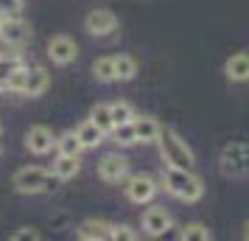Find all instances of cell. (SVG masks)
<instances>
[{"instance_id":"3","label":"cell","mask_w":249,"mask_h":241,"mask_svg":"<svg viewBox=\"0 0 249 241\" xmlns=\"http://www.w3.org/2000/svg\"><path fill=\"white\" fill-rule=\"evenodd\" d=\"M56 183L59 177L53 171H45L42 166H23L12 177L14 191H20V194H45V191H53Z\"/></svg>"},{"instance_id":"21","label":"cell","mask_w":249,"mask_h":241,"mask_svg":"<svg viewBox=\"0 0 249 241\" xmlns=\"http://www.w3.org/2000/svg\"><path fill=\"white\" fill-rule=\"evenodd\" d=\"M20 65H25L23 56L12 51V54H0V90H6V79L12 76V70H17Z\"/></svg>"},{"instance_id":"22","label":"cell","mask_w":249,"mask_h":241,"mask_svg":"<svg viewBox=\"0 0 249 241\" xmlns=\"http://www.w3.org/2000/svg\"><path fill=\"white\" fill-rule=\"evenodd\" d=\"M210 239H213V233L202 222H191L179 230V241H210Z\"/></svg>"},{"instance_id":"24","label":"cell","mask_w":249,"mask_h":241,"mask_svg":"<svg viewBox=\"0 0 249 241\" xmlns=\"http://www.w3.org/2000/svg\"><path fill=\"white\" fill-rule=\"evenodd\" d=\"M109 135H112V140L118 143V146H135V143H137V135H135L132 121H129V124H118Z\"/></svg>"},{"instance_id":"16","label":"cell","mask_w":249,"mask_h":241,"mask_svg":"<svg viewBox=\"0 0 249 241\" xmlns=\"http://www.w3.org/2000/svg\"><path fill=\"white\" fill-rule=\"evenodd\" d=\"M73 132H76V138H79L81 149H95V146H101L104 138H107V135H104L101 129L92 124L90 118H87V121H81L79 127L73 129Z\"/></svg>"},{"instance_id":"28","label":"cell","mask_w":249,"mask_h":241,"mask_svg":"<svg viewBox=\"0 0 249 241\" xmlns=\"http://www.w3.org/2000/svg\"><path fill=\"white\" fill-rule=\"evenodd\" d=\"M112 239L115 241H135L137 233L129 224H112Z\"/></svg>"},{"instance_id":"26","label":"cell","mask_w":249,"mask_h":241,"mask_svg":"<svg viewBox=\"0 0 249 241\" xmlns=\"http://www.w3.org/2000/svg\"><path fill=\"white\" fill-rule=\"evenodd\" d=\"M25 68H28V65H20L17 70H12V76L6 79V90L23 93V84H25Z\"/></svg>"},{"instance_id":"8","label":"cell","mask_w":249,"mask_h":241,"mask_svg":"<svg viewBox=\"0 0 249 241\" xmlns=\"http://www.w3.org/2000/svg\"><path fill=\"white\" fill-rule=\"evenodd\" d=\"M48 56H51V62L53 65H70V62H76V56H79V45H76V39L68 34H56L48 39Z\"/></svg>"},{"instance_id":"15","label":"cell","mask_w":249,"mask_h":241,"mask_svg":"<svg viewBox=\"0 0 249 241\" xmlns=\"http://www.w3.org/2000/svg\"><path fill=\"white\" fill-rule=\"evenodd\" d=\"M224 76L230 81H249V54L241 51V54H232V56L224 62Z\"/></svg>"},{"instance_id":"12","label":"cell","mask_w":249,"mask_h":241,"mask_svg":"<svg viewBox=\"0 0 249 241\" xmlns=\"http://www.w3.org/2000/svg\"><path fill=\"white\" fill-rule=\"evenodd\" d=\"M48 87H51V73H48L42 65H28V68H25L23 95H28V98H39Z\"/></svg>"},{"instance_id":"9","label":"cell","mask_w":249,"mask_h":241,"mask_svg":"<svg viewBox=\"0 0 249 241\" xmlns=\"http://www.w3.org/2000/svg\"><path fill=\"white\" fill-rule=\"evenodd\" d=\"M140 227H143V233L146 236H151V239H157V236H165L171 227H174V219H171V213L165 210V207H148L146 213H143V219H140Z\"/></svg>"},{"instance_id":"4","label":"cell","mask_w":249,"mask_h":241,"mask_svg":"<svg viewBox=\"0 0 249 241\" xmlns=\"http://www.w3.org/2000/svg\"><path fill=\"white\" fill-rule=\"evenodd\" d=\"M218 168L224 177H249V143H227L218 154Z\"/></svg>"},{"instance_id":"25","label":"cell","mask_w":249,"mask_h":241,"mask_svg":"<svg viewBox=\"0 0 249 241\" xmlns=\"http://www.w3.org/2000/svg\"><path fill=\"white\" fill-rule=\"evenodd\" d=\"M109 112H112L115 127H118V124H129V121L135 118V110H132V104H129V101H115V104H109Z\"/></svg>"},{"instance_id":"2","label":"cell","mask_w":249,"mask_h":241,"mask_svg":"<svg viewBox=\"0 0 249 241\" xmlns=\"http://www.w3.org/2000/svg\"><path fill=\"white\" fill-rule=\"evenodd\" d=\"M157 146H160V157H162L165 166H174V168H193L196 166V154H193L188 140L182 138L177 129H171V127L160 129Z\"/></svg>"},{"instance_id":"11","label":"cell","mask_w":249,"mask_h":241,"mask_svg":"<svg viewBox=\"0 0 249 241\" xmlns=\"http://www.w3.org/2000/svg\"><path fill=\"white\" fill-rule=\"evenodd\" d=\"M53 146H56V138H53V132L48 127H42V124H36V127H31L25 132V149L31 151V154H36V157L53 151Z\"/></svg>"},{"instance_id":"29","label":"cell","mask_w":249,"mask_h":241,"mask_svg":"<svg viewBox=\"0 0 249 241\" xmlns=\"http://www.w3.org/2000/svg\"><path fill=\"white\" fill-rule=\"evenodd\" d=\"M39 241L42 239V233H39V230L36 227H20L17 230V233H12V241Z\"/></svg>"},{"instance_id":"31","label":"cell","mask_w":249,"mask_h":241,"mask_svg":"<svg viewBox=\"0 0 249 241\" xmlns=\"http://www.w3.org/2000/svg\"><path fill=\"white\" fill-rule=\"evenodd\" d=\"M0 132H3V127H0Z\"/></svg>"},{"instance_id":"5","label":"cell","mask_w":249,"mask_h":241,"mask_svg":"<svg viewBox=\"0 0 249 241\" xmlns=\"http://www.w3.org/2000/svg\"><path fill=\"white\" fill-rule=\"evenodd\" d=\"M0 39L6 48H23L31 39V25L25 23L23 17H3L0 20Z\"/></svg>"},{"instance_id":"19","label":"cell","mask_w":249,"mask_h":241,"mask_svg":"<svg viewBox=\"0 0 249 241\" xmlns=\"http://www.w3.org/2000/svg\"><path fill=\"white\" fill-rule=\"evenodd\" d=\"M90 121L95 127L101 129L104 135H109L115 129V121H112V112H109V104H95L90 110Z\"/></svg>"},{"instance_id":"30","label":"cell","mask_w":249,"mask_h":241,"mask_svg":"<svg viewBox=\"0 0 249 241\" xmlns=\"http://www.w3.org/2000/svg\"><path fill=\"white\" fill-rule=\"evenodd\" d=\"M244 239H249V222H247V227H244Z\"/></svg>"},{"instance_id":"20","label":"cell","mask_w":249,"mask_h":241,"mask_svg":"<svg viewBox=\"0 0 249 241\" xmlns=\"http://www.w3.org/2000/svg\"><path fill=\"white\" fill-rule=\"evenodd\" d=\"M92 79L101 81V84H109L115 81V59L112 56H98L92 62Z\"/></svg>"},{"instance_id":"1","label":"cell","mask_w":249,"mask_h":241,"mask_svg":"<svg viewBox=\"0 0 249 241\" xmlns=\"http://www.w3.org/2000/svg\"><path fill=\"white\" fill-rule=\"evenodd\" d=\"M162 188L179 202H199L204 196V183L193 174V168H174L165 166L162 171Z\"/></svg>"},{"instance_id":"10","label":"cell","mask_w":249,"mask_h":241,"mask_svg":"<svg viewBox=\"0 0 249 241\" xmlns=\"http://www.w3.org/2000/svg\"><path fill=\"white\" fill-rule=\"evenodd\" d=\"M95 171H98V177H101L104 183H121L126 174H129V160H126L124 154L109 151V154H104L101 160H98Z\"/></svg>"},{"instance_id":"13","label":"cell","mask_w":249,"mask_h":241,"mask_svg":"<svg viewBox=\"0 0 249 241\" xmlns=\"http://www.w3.org/2000/svg\"><path fill=\"white\" fill-rule=\"evenodd\" d=\"M76 236L81 241H107V239H112V224L104 222V219H87V222L79 224Z\"/></svg>"},{"instance_id":"18","label":"cell","mask_w":249,"mask_h":241,"mask_svg":"<svg viewBox=\"0 0 249 241\" xmlns=\"http://www.w3.org/2000/svg\"><path fill=\"white\" fill-rule=\"evenodd\" d=\"M115 59V81H132L137 76V62L129 54H118Z\"/></svg>"},{"instance_id":"14","label":"cell","mask_w":249,"mask_h":241,"mask_svg":"<svg viewBox=\"0 0 249 241\" xmlns=\"http://www.w3.org/2000/svg\"><path fill=\"white\" fill-rule=\"evenodd\" d=\"M132 127H135L137 143H157L160 129H162L154 115H135L132 118Z\"/></svg>"},{"instance_id":"7","label":"cell","mask_w":249,"mask_h":241,"mask_svg":"<svg viewBox=\"0 0 249 241\" xmlns=\"http://www.w3.org/2000/svg\"><path fill=\"white\" fill-rule=\"evenodd\" d=\"M118 17H115L109 9H95V12H90L87 17H84V28H87V34L90 37H98V39H104V37H112L115 31H118Z\"/></svg>"},{"instance_id":"23","label":"cell","mask_w":249,"mask_h":241,"mask_svg":"<svg viewBox=\"0 0 249 241\" xmlns=\"http://www.w3.org/2000/svg\"><path fill=\"white\" fill-rule=\"evenodd\" d=\"M56 151L59 154H81V143L79 138H76V132H62L56 138Z\"/></svg>"},{"instance_id":"27","label":"cell","mask_w":249,"mask_h":241,"mask_svg":"<svg viewBox=\"0 0 249 241\" xmlns=\"http://www.w3.org/2000/svg\"><path fill=\"white\" fill-rule=\"evenodd\" d=\"M23 12V0H0V20L3 17H17Z\"/></svg>"},{"instance_id":"6","label":"cell","mask_w":249,"mask_h":241,"mask_svg":"<svg viewBox=\"0 0 249 241\" xmlns=\"http://www.w3.org/2000/svg\"><path fill=\"white\" fill-rule=\"evenodd\" d=\"M126 196H129V202H135V205H146L151 202L154 196H157L160 185L154 177H148V174H135V177H129L124 185Z\"/></svg>"},{"instance_id":"17","label":"cell","mask_w":249,"mask_h":241,"mask_svg":"<svg viewBox=\"0 0 249 241\" xmlns=\"http://www.w3.org/2000/svg\"><path fill=\"white\" fill-rule=\"evenodd\" d=\"M79 171H81L79 154H59L56 160H53V174H56L59 180H73Z\"/></svg>"}]
</instances>
